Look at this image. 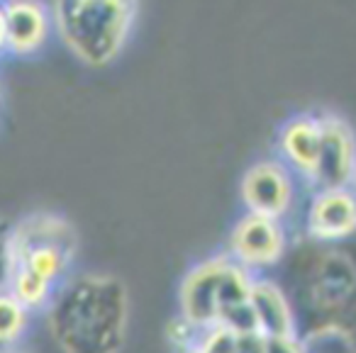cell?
<instances>
[{"instance_id":"1","label":"cell","mask_w":356,"mask_h":353,"mask_svg":"<svg viewBox=\"0 0 356 353\" xmlns=\"http://www.w3.org/2000/svg\"><path fill=\"white\" fill-rule=\"evenodd\" d=\"M47 324L61 353H122L129 329L127 285L103 273L64 280L47 304Z\"/></svg>"},{"instance_id":"2","label":"cell","mask_w":356,"mask_h":353,"mask_svg":"<svg viewBox=\"0 0 356 353\" xmlns=\"http://www.w3.org/2000/svg\"><path fill=\"white\" fill-rule=\"evenodd\" d=\"M76 254V231L64 217L37 212L8 231V293L27 309L47 307Z\"/></svg>"},{"instance_id":"3","label":"cell","mask_w":356,"mask_h":353,"mask_svg":"<svg viewBox=\"0 0 356 353\" xmlns=\"http://www.w3.org/2000/svg\"><path fill=\"white\" fill-rule=\"evenodd\" d=\"M252 275L229 256L200 261L186 273L178 290L181 317L198 331L227 327L232 331H257L249 312Z\"/></svg>"},{"instance_id":"4","label":"cell","mask_w":356,"mask_h":353,"mask_svg":"<svg viewBox=\"0 0 356 353\" xmlns=\"http://www.w3.org/2000/svg\"><path fill=\"white\" fill-rule=\"evenodd\" d=\"M139 0H56L51 22L66 49L86 66L115 61L127 44Z\"/></svg>"},{"instance_id":"5","label":"cell","mask_w":356,"mask_h":353,"mask_svg":"<svg viewBox=\"0 0 356 353\" xmlns=\"http://www.w3.org/2000/svg\"><path fill=\"white\" fill-rule=\"evenodd\" d=\"M283 251H286V231L281 220L247 212L229 231L227 256L247 270L278 263Z\"/></svg>"},{"instance_id":"6","label":"cell","mask_w":356,"mask_h":353,"mask_svg":"<svg viewBox=\"0 0 356 353\" xmlns=\"http://www.w3.org/2000/svg\"><path fill=\"white\" fill-rule=\"evenodd\" d=\"M356 137L341 117H320V156L312 181L322 188H346L354 178Z\"/></svg>"},{"instance_id":"7","label":"cell","mask_w":356,"mask_h":353,"mask_svg":"<svg viewBox=\"0 0 356 353\" xmlns=\"http://www.w3.org/2000/svg\"><path fill=\"white\" fill-rule=\"evenodd\" d=\"M247 212L281 220L293 205V181L281 161H259L242 178Z\"/></svg>"},{"instance_id":"8","label":"cell","mask_w":356,"mask_h":353,"mask_svg":"<svg viewBox=\"0 0 356 353\" xmlns=\"http://www.w3.org/2000/svg\"><path fill=\"white\" fill-rule=\"evenodd\" d=\"M307 231L320 241H339L356 231V195L349 188H322L307 207Z\"/></svg>"},{"instance_id":"9","label":"cell","mask_w":356,"mask_h":353,"mask_svg":"<svg viewBox=\"0 0 356 353\" xmlns=\"http://www.w3.org/2000/svg\"><path fill=\"white\" fill-rule=\"evenodd\" d=\"M6 8L8 51L30 56L44 47L51 30V13L42 0H3Z\"/></svg>"},{"instance_id":"10","label":"cell","mask_w":356,"mask_h":353,"mask_svg":"<svg viewBox=\"0 0 356 353\" xmlns=\"http://www.w3.org/2000/svg\"><path fill=\"white\" fill-rule=\"evenodd\" d=\"M249 312L252 322L261 336H293L296 334V314L283 295V290L271 280H252L249 288Z\"/></svg>"},{"instance_id":"11","label":"cell","mask_w":356,"mask_h":353,"mask_svg":"<svg viewBox=\"0 0 356 353\" xmlns=\"http://www.w3.org/2000/svg\"><path fill=\"white\" fill-rule=\"evenodd\" d=\"M281 154L300 176L315 178L317 156H320V117L298 115L288 120L278 137Z\"/></svg>"},{"instance_id":"12","label":"cell","mask_w":356,"mask_h":353,"mask_svg":"<svg viewBox=\"0 0 356 353\" xmlns=\"http://www.w3.org/2000/svg\"><path fill=\"white\" fill-rule=\"evenodd\" d=\"M27 312L30 309L13 297L8 290H0V348L15 346L27 329Z\"/></svg>"},{"instance_id":"13","label":"cell","mask_w":356,"mask_h":353,"mask_svg":"<svg viewBox=\"0 0 356 353\" xmlns=\"http://www.w3.org/2000/svg\"><path fill=\"white\" fill-rule=\"evenodd\" d=\"M264 353H310L305 343L298 338V334L293 336H264Z\"/></svg>"},{"instance_id":"14","label":"cell","mask_w":356,"mask_h":353,"mask_svg":"<svg viewBox=\"0 0 356 353\" xmlns=\"http://www.w3.org/2000/svg\"><path fill=\"white\" fill-rule=\"evenodd\" d=\"M8 51V35H6V8H3V0H0V54Z\"/></svg>"},{"instance_id":"15","label":"cell","mask_w":356,"mask_h":353,"mask_svg":"<svg viewBox=\"0 0 356 353\" xmlns=\"http://www.w3.org/2000/svg\"><path fill=\"white\" fill-rule=\"evenodd\" d=\"M351 183H354V186H356V166H354V178H351Z\"/></svg>"},{"instance_id":"16","label":"cell","mask_w":356,"mask_h":353,"mask_svg":"<svg viewBox=\"0 0 356 353\" xmlns=\"http://www.w3.org/2000/svg\"><path fill=\"white\" fill-rule=\"evenodd\" d=\"M186 353H198V351H186Z\"/></svg>"},{"instance_id":"17","label":"cell","mask_w":356,"mask_h":353,"mask_svg":"<svg viewBox=\"0 0 356 353\" xmlns=\"http://www.w3.org/2000/svg\"><path fill=\"white\" fill-rule=\"evenodd\" d=\"M6 353H15V351H6Z\"/></svg>"}]
</instances>
